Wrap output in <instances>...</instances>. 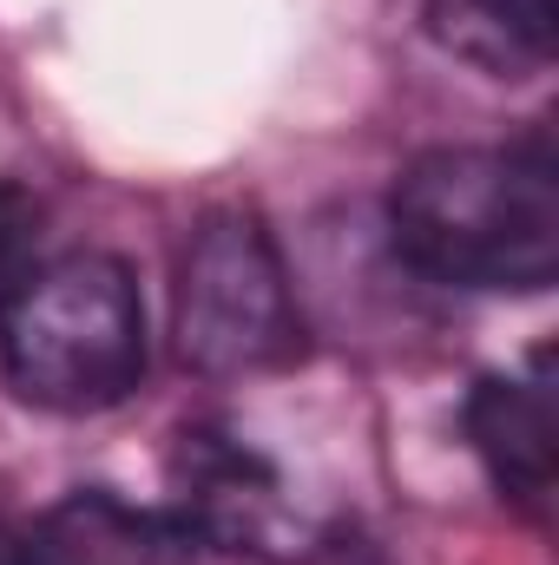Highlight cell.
I'll use <instances>...</instances> for the list:
<instances>
[{"label": "cell", "instance_id": "obj_1", "mask_svg": "<svg viewBox=\"0 0 559 565\" xmlns=\"http://www.w3.org/2000/svg\"><path fill=\"white\" fill-rule=\"evenodd\" d=\"M402 264L454 289H547L559 270V164L547 139L434 145L395 178Z\"/></svg>", "mask_w": 559, "mask_h": 565}, {"label": "cell", "instance_id": "obj_2", "mask_svg": "<svg viewBox=\"0 0 559 565\" xmlns=\"http://www.w3.org/2000/svg\"><path fill=\"white\" fill-rule=\"evenodd\" d=\"M0 375L27 408L99 415L145 375L139 282L106 250L27 264L0 289Z\"/></svg>", "mask_w": 559, "mask_h": 565}, {"label": "cell", "instance_id": "obj_3", "mask_svg": "<svg viewBox=\"0 0 559 565\" xmlns=\"http://www.w3.org/2000/svg\"><path fill=\"white\" fill-rule=\"evenodd\" d=\"M178 355L198 375H271L303 355V316L271 231L251 211H211L178 264L171 296Z\"/></svg>", "mask_w": 559, "mask_h": 565}, {"label": "cell", "instance_id": "obj_4", "mask_svg": "<svg viewBox=\"0 0 559 565\" xmlns=\"http://www.w3.org/2000/svg\"><path fill=\"white\" fill-rule=\"evenodd\" d=\"M171 513L191 526L204 553H257L289 559L309 540V520L264 447L218 422H198L171 447Z\"/></svg>", "mask_w": 559, "mask_h": 565}, {"label": "cell", "instance_id": "obj_5", "mask_svg": "<svg viewBox=\"0 0 559 565\" xmlns=\"http://www.w3.org/2000/svg\"><path fill=\"white\" fill-rule=\"evenodd\" d=\"M467 440H474L481 467L494 473V487L514 507L547 513V500H553V388H547V362H534V375L474 382Z\"/></svg>", "mask_w": 559, "mask_h": 565}, {"label": "cell", "instance_id": "obj_6", "mask_svg": "<svg viewBox=\"0 0 559 565\" xmlns=\"http://www.w3.org/2000/svg\"><path fill=\"white\" fill-rule=\"evenodd\" d=\"M40 526L60 565H198L204 553L178 513H151L119 493H73Z\"/></svg>", "mask_w": 559, "mask_h": 565}, {"label": "cell", "instance_id": "obj_7", "mask_svg": "<svg viewBox=\"0 0 559 565\" xmlns=\"http://www.w3.org/2000/svg\"><path fill=\"white\" fill-rule=\"evenodd\" d=\"M428 33L487 79H534L553 60L559 0H421Z\"/></svg>", "mask_w": 559, "mask_h": 565}, {"label": "cell", "instance_id": "obj_8", "mask_svg": "<svg viewBox=\"0 0 559 565\" xmlns=\"http://www.w3.org/2000/svg\"><path fill=\"white\" fill-rule=\"evenodd\" d=\"M33 231H40V198L20 191V184H0V289L27 270Z\"/></svg>", "mask_w": 559, "mask_h": 565}, {"label": "cell", "instance_id": "obj_9", "mask_svg": "<svg viewBox=\"0 0 559 565\" xmlns=\"http://www.w3.org/2000/svg\"><path fill=\"white\" fill-rule=\"evenodd\" d=\"M0 565H60L53 546H46V526L0 507Z\"/></svg>", "mask_w": 559, "mask_h": 565}]
</instances>
